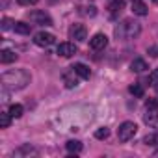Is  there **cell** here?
<instances>
[{
  "mask_svg": "<svg viewBox=\"0 0 158 158\" xmlns=\"http://www.w3.org/2000/svg\"><path fill=\"white\" fill-rule=\"evenodd\" d=\"M145 108H147V110H158V99H156V97L147 99V101H145Z\"/></svg>",
  "mask_w": 158,
  "mask_h": 158,
  "instance_id": "23",
  "label": "cell"
},
{
  "mask_svg": "<svg viewBox=\"0 0 158 158\" xmlns=\"http://www.w3.org/2000/svg\"><path fill=\"white\" fill-rule=\"evenodd\" d=\"M28 19L34 23V24H41V26H52V17L41 10H35V11H30L28 13Z\"/></svg>",
  "mask_w": 158,
  "mask_h": 158,
  "instance_id": "4",
  "label": "cell"
},
{
  "mask_svg": "<svg viewBox=\"0 0 158 158\" xmlns=\"http://www.w3.org/2000/svg\"><path fill=\"white\" fill-rule=\"evenodd\" d=\"M10 114H11V117H13V119L23 117V114H24L23 104H11V106H10Z\"/></svg>",
  "mask_w": 158,
  "mask_h": 158,
  "instance_id": "18",
  "label": "cell"
},
{
  "mask_svg": "<svg viewBox=\"0 0 158 158\" xmlns=\"http://www.w3.org/2000/svg\"><path fill=\"white\" fill-rule=\"evenodd\" d=\"M132 11H134V15H139V17L147 15V6L143 0H132Z\"/></svg>",
  "mask_w": 158,
  "mask_h": 158,
  "instance_id": "14",
  "label": "cell"
},
{
  "mask_svg": "<svg viewBox=\"0 0 158 158\" xmlns=\"http://www.w3.org/2000/svg\"><path fill=\"white\" fill-rule=\"evenodd\" d=\"M139 32H141V26H139V23H136L134 19H125V21H121V23L115 26V30H114V34H115L117 39H134V37L139 35Z\"/></svg>",
  "mask_w": 158,
  "mask_h": 158,
  "instance_id": "2",
  "label": "cell"
},
{
  "mask_svg": "<svg viewBox=\"0 0 158 158\" xmlns=\"http://www.w3.org/2000/svg\"><path fill=\"white\" fill-rule=\"evenodd\" d=\"M13 24H15V23H13L11 19H8V17L2 19V30H10V28L13 30Z\"/></svg>",
  "mask_w": 158,
  "mask_h": 158,
  "instance_id": "26",
  "label": "cell"
},
{
  "mask_svg": "<svg viewBox=\"0 0 158 158\" xmlns=\"http://www.w3.org/2000/svg\"><path fill=\"white\" fill-rule=\"evenodd\" d=\"M78 76H80V78H89L91 76V71H89V67L88 65H84V63H74L73 67H71Z\"/></svg>",
  "mask_w": 158,
  "mask_h": 158,
  "instance_id": "12",
  "label": "cell"
},
{
  "mask_svg": "<svg viewBox=\"0 0 158 158\" xmlns=\"http://www.w3.org/2000/svg\"><path fill=\"white\" fill-rule=\"evenodd\" d=\"M30 30H32V26L26 24V23H23V21H19V23L13 24V32H15V34H21V35H28Z\"/></svg>",
  "mask_w": 158,
  "mask_h": 158,
  "instance_id": "17",
  "label": "cell"
},
{
  "mask_svg": "<svg viewBox=\"0 0 158 158\" xmlns=\"http://www.w3.org/2000/svg\"><path fill=\"white\" fill-rule=\"evenodd\" d=\"M30 80H32V76L26 69H11L0 76V82H2L4 89H11V91L24 89L30 84Z\"/></svg>",
  "mask_w": 158,
  "mask_h": 158,
  "instance_id": "1",
  "label": "cell"
},
{
  "mask_svg": "<svg viewBox=\"0 0 158 158\" xmlns=\"http://www.w3.org/2000/svg\"><path fill=\"white\" fill-rule=\"evenodd\" d=\"M65 149H67L71 154H78V152H82L84 145H82V141H78V139H69V141L65 143Z\"/></svg>",
  "mask_w": 158,
  "mask_h": 158,
  "instance_id": "13",
  "label": "cell"
},
{
  "mask_svg": "<svg viewBox=\"0 0 158 158\" xmlns=\"http://www.w3.org/2000/svg\"><path fill=\"white\" fill-rule=\"evenodd\" d=\"M108 136H110V128L108 127H101V128L95 130V138L97 139H106Z\"/></svg>",
  "mask_w": 158,
  "mask_h": 158,
  "instance_id": "22",
  "label": "cell"
},
{
  "mask_svg": "<svg viewBox=\"0 0 158 158\" xmlns=\"http://www.w3.org/2000/svg\"><path fill=\"white\" fill-rule=\"evenodd\" d=\"M0 61L2 63H13V61H17V54L10 48H4L0 52Z\"/></svg>",
  "mask_w": 158,
  "mask_h": 158,
  "instance_id": "15",
  "label": "cell"
},
{
  "mask_svg": "<svg viewBox=\"0 0 158 158\" xmlns=\"http://www.w3.org/2000/svg\"><path fill=\"white\" fill-rule=\"evenodd\" d=\"M152 2H154V4H158V0H152Z\"/></svg>",
  "mask_w": 158,
  "mask_h": 158,
  "instance_id": "28",
  "label": "cell"
},
{
  "mask_svg": "<svg viewBox=\"0 0 158 158\" xmlns=\"http://www.w3.org/2000/svg\"><path fill=\"white\" fill-rule=\"evenodd\" d=\"M11 114L10 112H2L0 114V128H8L10 125H11Z\"/></svg>",
  "mask_w": 158,
  "mask_h": 158,
  "instance_id": "19",
  "label": "cell"
},
{
  "mask_svg": "<svg viewBox=\"0 0 158 158\" xmlns=\"http://www.w3.org/2000/svg\"><path fill=\"white\" fill-rule=\"evenodd\" d=\"M149 84L158 86V69H152V73L149 74Z\"/></svg>",
  "mask_w": 158,
  "mask_h": 158,
  "instance_id": "25",
  "label": "cell"
},
{
  "mask_svg": "<svg viewBox=\"0 0 158 158\" xmlns=\"http://www.w3.org/2000/svg\"><path fill=\"white\" fill-rule=\"evenodd\" d=\"M54 35L52 34H48V32H37L35 35H34V43L37 45V47H50L52 43H54Z\"/></svg>",
  "mask_w": 158,
  "mask_h": 158,
  "instance_id": "7",
  "label": "cell"
},
{
  "mask_svg": "<svg viewBox=\"0 0 158 158\" xmlns=\"http://www.w3.org/2000/svg\"><path fill=\"white\" fill-rule=\"evenodd\" d=\"M69 35H71V39H74V41H86L88 30H86L84 24H73V26L69 28Z\"/></svg>",
  "mask_w": 158,
  "mask_h": 158,
  "instance_id": "6",
  "label": "cell"
},
{
  "mask_svg": "<svg viewBox=\"0 0 158 158\" xmlns=\"http://www.w3.org/2000/svg\"><path fill=\"white\" fill-rule=\"evenodd\" d=\"M89 47L93 50H104L108 47V37L104 34H95L91 39H89Z\"/></svg>",
  "mask_w": 158,
  "mask_h": 158,
  "instance_id": "8",
  "label": "cell"
},
{
  "mask_svg": "<svg viewBox=\"0 0 158 158\" xmlns=\"http://www.w3.org/2000/svg\"><path fill=\"white\" fill-rule=\"evenodd\" d=\"M17 4L19 6H34V4H37V0H17Z\"/></svg>",
  "mask_w": 158,
  "mask_h": 158,
  "instance_id": "27",
  "label": "cell"
},
{
  "mask_svg": "<svg viewBox=\"0 0 158 158\" xmlns=\"http://www.w3.org/2000/svg\"><path fill=\"white\" fill-rule=\"evenodd\" d=\"M58 56H61V58H71V56H74L76 52H78V48H76V45L74 43H71V41H63V43H60L58 45Z\"/></svg>",
  "mask_w": 158,
  "mask_h": 158,
  "instance_id": "5",
  "label": "cell"
},
{
  "mask_svg": "<svg viewBox=\"0 0 158 158\" xmlns=\"http://www.w3.org/2000/svg\"><path fill=\"white\" fill-rule=\"evenodd\" d=\"M128 91H130L134 97H143V93H145V89H143L141 84H132V86L128 88Z\"/></svg>",
  "mask_w": 158,
  "mask_h": 158,
  "instance_id": "21",
  "label": "cell"
},
{
  "mask_svg": "<svg viewBox=\"0 0 158 158\" xmlns=\"http://www.w3.org/2000/svg\"><path fill=\"white\" fill-rule=\"evenodd\" d=\"M32 152H35V149L32 145H23L13 152V156H23V154H32Z\"/></svg>",
  "mask_w": 158,
  "mask_h": 158,
  "instance_id": "20",
  "label": "cell"
},
{
  "mask_svg": "<svg viewBox=\"0 0 158 158\" xmlns=\"http://www.w3.org/2000/svg\"><path fill=\"white\" fill-rule=\"evenodd\" d=\"M76 76H78V74H76L73 69H71L69 73H65V74H63V84H65V88H67V89H73V88H76V86H78V78H76Z\"/></svg>",
  "mask_w": 158,
  "mask_h": 158,
  "instance_id": "9",
  "label": "cell"
},
{
  "mask_svg": "<svg viewBox=\"0 0 158 158\" xmlns=\"http://www.w3.org/2000/svg\"><path fill=\"white\" fill-rule=\"evenodd\" d=\"M130 69H132L134 73H143V71H147V69H149V65H147V61H145V60L136 58V60L130 63Z\"/></svg>",
  "mask_w": 158,
  "mask_h": 158,
  "instance_id": "16",
  "label": "cell"
},
{
  "mask_svg": "<svg viewBox=\"0 0 158 158\" xmlns=\"http://www.w3.org/2000/svg\"><path fill=\"white\" fill-rule=\"evenodd\" d=\"M123 10H125V2H123V0H114V2H110V6H108V13H110L112 19H115Z\"/></svg>",
  "mask_w": 158,
  "mask_h": 158,
  "instance_id": "10",
  "label": "cell"
},
{
  "mask_svg": "<svg viewBox=\"0 0 158 158\" xmlns=\"http://www.w3.org/2000/svg\"><path fill=\"white\" fill-rule=\"evenodd\" d=\"M143 121H145V125L158 128V112L156 110H147V114L143 115Z\"/></svg>",
  "mask_w": 158,
  "mask_h": 158,
  "instance_id": "11",
  "label": "cell"
},
{
  "mask_svg": "<svg viewBox=\"0 0 158 158\" xmlns=\"http://www.w3.org/2000/svg\"><path fill=\"white\" fill-rule=\"evenodd\" d=\"M136 132H138V125L134 121H125L117 128V138H119V141H128L136 136Z\"/></svg>",
  "mask_w": 158,
  "mask_h": 158,
  "instance_id": "3",
  "label": "cell"
},
{
  "mask_svg": "<svg viewBox=\"0 0 158 158\" xmlns=\"http://www.w3.org/2000/svg\"><path fill=\"white\" fill-rule=\"evenodd\" d=\"M143 143H147V145H158V134H151V136H145Z\"/></svg>",
  "mask_w": 158,
  "mask_h": 158,
  "instance_id": "24",
  "label": "cell"
}]
</instances>
